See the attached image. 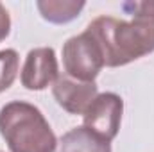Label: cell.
<instances>
[{"instance_id": "obj_1", "label": "cell", "mask_w": 154, "mask_h": 152, "mask_svg": "<svg viewBox=\"0 0 154 152\" xmlns=\"http://www.w3.org/2000/svg\"><path fill=\"white\" fill-rule=\"evenodd\" d=\"M86 32L100 48L104 66H124L154 52V18L142 13L134 4L131 22L113 16H99Z\"/></svg>"}, {"instance_id": "obj_2", "label": "cell", "mask_w": 154, "mask_h": 152, "mask_svg": "<svg viewBox=\"0 0 154 152\" xmlns=\"http://www.w3.org/2000/svg\"><path fill=\"white\" fill-rule=\"evenodd\" d=\"M0 134L11 152H56L57 138L36 106L13 100L0 109Z\"/></svg>"}, {"instance_id": "obj_3", "label": "cell", "mask_w": 154, "mask_h": 152, "mask_svg": "<svg viewBox=\"0 0 154 152\" xmlns=\"http://www.w3.org/2000/svg\"><path fill=\"white\" fill-rule=\"evenodd\" d=\"M63 66L65 74L75 81L95 82L97 75L104 68V59L99 45L86 31L66 39L63 45Z\"/></svg>"}, {"instance_id": "obj_4", "label": "cell", "mask_w": 154, "mask_h": 152, "mask_svg": "<svg viewBox=\"0 0 154 152\" xmlns=\"http://www.w3.org/2000/svg\"><path fill=\"white\" fill-rule=\"evenodd\" d=\"M124 113V100L116 93H100L90 104L84 116V127L95 132L97 136L111 141L118 134L120 122Z\"/></svg>"}, {"instance_id": "obj_5", "label": "cell", "mask_w": 154, "mask_h": 152, "mask_svg": "<svg viewBox=\"0 0 154 152\" xmlns=\"http://www.w3.org/2000/svg\"><path fill=\"white\" fill-rule=\"evenodd\" d=\"M57 77H59V68L54 48L39 47L27 54L20 74L22 86H25L31 91H41L50 84H54Z\"/></svg>"}, {"instance_id": "obj_6", "label": "cell", "mask_w": 154, "mask_h": 152, "mask_svg": "<svg viewBox=\"0 0 154 152\" xmlns=\"http://www.w3.org/2000/svg\"><path fill=\"white\" fill-rule=\"evenodd\" d=\"M56 102L70 114H84L90 104L97 99L99 88L95 82L75 81L66 74L59 75L52 86Z\"/></svg>"}, {"instance_id": "obj_7", "label": "cell", "mask_w": 154, "mask_h": 152, "mask_svg": "<svg viewBox=\"0 0 154 152\" xmlns=\"http://www.w3.org/2000/svg\"><path fill=\"white\" fill-rule=\"evenodd\" d=\"M57 152H111L109 141L97 136L84 125L74 127L59 140Z\"/></svg>"}, {"instance_id": "obj_8", "label": "cell", "mask_w": 154, "mask_h": 152, "mask_svg": "<svg viewBox=\"0 0 154 152\" xmlns=\"http://www.w3.org/2000/svg\"><path fill=\"white\" fill-rule=\"evenodd\" d=\"M84 2L77 0H39L36 2V7L41 13V16L50 23H68L75 20L79 13L84 9Z\"/></svg>"}, {"instance_id": "obj_9", "label": "cell", "mask_w": 154, "mask_h": 152, "mask_svg": "<svg viewBox=\"0 0 154 152\" xmlns=\"http://www.w3.org/2000/svg\"><path fill=\"white\" fill-rule=\"evenodd\" d=\"M18 65H20V57L16 50L13 48L0 50V93L9 90L11 84L14 82L18 74Z\"/></svg>"}, {"instance_id": "obj_10", "label": "cell", "mask_w": 154, "mask_h": 152, "mask_svg": "<svg viewBox=\"0 0 154 152\" xmlns=\"http://www.w3.org/2000/svg\"><path fill=\"white\" fill-rule=\"evenodd\" d=\"M9 32H11V18H9L7 9L0 4V41L7 38Z\"/></svg>"}, {"instance_id": "obj_11", "label": "cell", "mask_w": 154, "mask_h": 152, "mask_svg": "<svg viewBox=\"0 0 154 152\" xmlns=\"http://www.w3.org/2000/svg\"><path fill=\"white\" fill-rule=\"evenodd\" d=\"M136 7L142 13H145V14H149V16L154 18V2H140V4H136Z\"/></svg>"}, {"instance_id": "obj_12", "label": "cell", "mask_w": 154, "mask_h": 152, "mask_svg": "<svg viewBox=\"0 0 154 152\" xmlns=\"http://www.w3.org/2000/svg\"><path fill=\"white\" fill-rule=\"evenodd\" d=\"M0 152H2V150H0Z\"/></svg>"}]
</instances>
